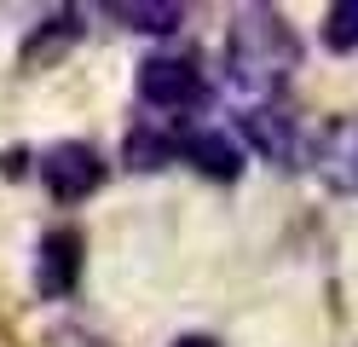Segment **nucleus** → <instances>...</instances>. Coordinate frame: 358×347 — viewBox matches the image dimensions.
Returning a JSON list of instances; mask_svg holds the SVG:
<instances>
[{
  "instance_id": "f257e3e1",
  "label": "nucleus",
  "mask_w": 358,
  "mask_h": 347,
  "mask_svg": "<svg viewBox=\"0 0 358 347\" xmlns=\"http://www.w3.org/2000/svg\"><path fill=\"white\" fill-rule=\"evenodd\" d=\"M301 69V41L283 23V12L272 6H243L231 18L226 35V76L243 99L272 104V93H283V81Z\"/></svg>"
},
{
  "instance_id": "f03ea898",
  "label": "nucleus",
  "mask_w": 358,
  "mask_h": 347,
  "mask_svg": "<svg viewBox=\"0 0 358 347\" xmlns=\"http://www.w3.org/2000/svg\"><path fill=\"white\" fill-rule=\"evenodd\" d=\"M139 99L156 110H196L208 99V81L196 58H179V53H156L139 64Z\"/></svg>"
},
{
  "instance_id": "7ed1b4c3",
  "label": "nucleus",
  "mask_w": 358,
  "mask_h": 347,
  "mask_svg": "<svg viewBox=\"0 0 358 347\" xmlns=\"http://www.w3.org/2000/svg\"><path fill=\"white\" fill-rule=\"evenodd\" d=\"M41 179H47V191L58 203H81L104 185V156L93 145H81V139H64V145L41 156Z\"/></svg>"
},
{
  "instance_id": "20e7f679",
  "label": "nucleus",
  "mask_w": 358,
  "mask_h": 347,
  "mask_svg": "<svg viewBox=\"0 0 358 347\" xmlns=\"http://www.w3.org/2000/svg\"><path fill=\"white\" fill-rule=\"evenodd\" d=\"M312 168L329 191L341 197H358V116H341V122H329L318 151H312Z\"/></svg>"
},
{
  "instance_id": "39448f33",
  "label": "nucleus",
  "mask_w": 358,
  "mask_h": 347,
  "mask_svg": "<svg viewBox=\"0 0 358 347\" xmlns=\"http://www.w3.org/2000/svg\"><path fill=\"white\" fill-rule=\"evenodd\" d=\"M81 231L76 226H52L47 238H41V261H35V290L58 301V295H70L76 290V278H81Z\"/></svg>"
},
{
  "instance_id": "423d86ee",
  "label": "nucleus",
  "mask_w": 358,
  "mask_h": 347,
  "mask_svg": "<svg viewBox=\"0 0 358 347\" xmlns=\"http://www.w3.org/2000/svg\"><path fill=\"white\" fill-rule=\"evenodd\" d=\"M243 139L266 156V162H278V168H289L301 151V133H295V116L278 110V104H249L243 110Z\"/></svg>"
},
{
  "instance_id": "0eeeda50",
  "label": "nucleus",
  "mask_w": 358,
  "mask_h": 347,
  "mask_svg": "<svg viewBox=\"0 0 358 347\" xmlns=\"http://www.w3.org/2000/svg\"><path fill=\"white\" fill-rule=\"evenodd\" d=\"M179 156H185L196 174H208V179H237L243 174V151L226 133H185L179 139Z\"/></svg>"
},
{
  "instance_id": "6e6552de",
  "label": "nucleus",
  "mask_w": 358,
  "mask_h": 347,
  "mask_svg": "<svg viewBox=\"0 0 358 347\" xmlns=\"http://www.w3.org/2000/svg\"><path fill=\"white\" fill-rule=\"evenodd\" d=\"M104 12L139 35H173L179 18H185V6H173V0H110Z\"/></svg>"
},
{
  "instance_id": "1a4fd4ad",
  "label": "nucleus",
  "mask_w": 358,
  "mask_h": 347,
  "mask_svg": "<svg viewBox=\"0 0 358 347\" xmlns=\"http://www.w3.org/2000/svg\"><path fill=\"white\" fill-rule=\"evenodd\" d=\"M76 41H81V12L64 6V12H52V18L29 35V46H24V69H41L47 58H58L64 46H76Z\"/></svg>"
},
{
  "instance_id": "9d476101",
  "label": "nucleus",
  "mask_w": 358,
  "mask_h": 347,
  "mask_svg": "<svg viewBox=\"0 0 358 347\" xmlns=\"http://www.w3.org/2000/svg\"><path fill=\"white\" fill-rule=\"evenodd\" d=\"M173 156H179V139L173 133H156V128H133L127 133V168L150 174V168H168Z\"/></svg>"
},
{
  "instance_id": "9b49d317",
  "label": "nucleus",
  "mask_w": 358,
  "mask_h": 347,
  "mask_svg": "<svg viewBox=\"0 0 358 347\" xmlns=\"http://www.w3.org/2000/svg\"><path fill=\"white\" fill-rule=\"evenodd\" d=\"M324 46L329 53H358V0H341L324 18Z\"/></svg>"
},
{
  "instance_id": "f8f14e48",
  "label": "nucleus",
  "mask_w": 358,
  "mask_h": 347,
  "mask_svg": "<svg viewBox=\"0 0 358 347\" xmlns=\"http://www.w3.org/2000/svg\"><path fill=\"white\" fill-rule=\"evenodd\" d=\"M173 347H220V341H214V336H179Z\"/></svg>"
}]
</instances>
